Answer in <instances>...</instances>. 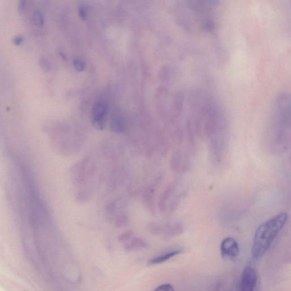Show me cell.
I'll list each match as a JSON object with an SVG mask.
<instances>
[{
    "label": "cell",
    "instance_id": "obj_7",
    "mask_svg": "<svg viewBox=\"0 0 291 291\" xmlns=\"http://www.w3.org/2000/svg\"><path fill=\"white\" fill-rule=\"evenodd\" d=\"M111 128L114 132L122 133L124 130V125L122 120L118 117H114L111 121Z\"/></svg>",
    "mask_w": 291,
    "mask_h": 291
},
{
    "label": "cell",
    "instance_id": "obj_12",
    "mask_svg": "<svg viewBox=\"0 0 291 291\" xmlns=\"http://www.w3.org/2000/svg\"><path fill=\"white\" fill-rule=\"evenodd\" d=\"M127 220L128 219L125 217V215L119 216L116 220H115V225L117 227H121L122 226H124L126 224Z\"/></svg>",
    "mask_w": 291,
    "mask_h": 291
},
{
    "label": "cell",
    "instance_id": "obj_11",
    "mask_svg": "<svg viewBox=\"0 0 291 291\" xmlns=\"http://www.w3.org/2000/svg\"><path fill=\"white\" fill-rule=\"evenodd\" d=\"M132 237H133V233L129 231V232H125L120 235L119 240L122 242L125 243L128 241V240Z\"/></svg>",
    "mask_w": 291,
    "mask_h": 291
},
{
    "label": "cell",
    "instance_id": "obj_1",
    "mask_svg": "<svg viewBox=\"0 0 291 291\" xmlns=\"http://www.w3.org/2000/svg\"><path fill=\"white\" fill-rule=\"evenodd\" d=\"M288 220V214L282 212L261 224L256 230L252 248L253 258H262L284 228Z\"/></svg>",
    "mask_w": 291,
    "mask_h": 291
},
{
    "label": "cell",
    "instance_id": "obj_5",
    "mask_svg": "<svg viewBox=\"0 0 291 291\" xmlns=\"http://www.w3.org/2000/svg\"><path fill=\"white\" fill-rule=\"evenodd\" d=\"M182 253L183 250L182 249H178L171 250L169 252L158 255L157 257L150 259L149 263L151 265L163 263L166 262V261L168 260L169 259L175 257V256L182 254Z\"/></svg>",
    "mask_w": 291,
    "mask_h": 291
},
{
    "label": "cell",
    "instance_id": "obj_2",
    "mask_svg": "<svg viewBox=\"0 0 291 291\" xmlns=\"http://www.w3.org/2000/svg\"><path fill=\"white\" fill-rule=\"evenodd\" d=\"M257 281V270L252 265H247L240 276L238 291H254Z\"/></svg>",
    "mask_w": 291,
    "mask_h": 291
},
{
    "label": "cell",
    "instance_id": "obj_13",
    "mask_svg": "<svg viewBox=\"0 0 291 291\" xmlns=\"http://www.w3.org/2000/svg\"><path fill=\"white\" fill-rule=\"evenodd\" d=\"M79 16L82 19L84 20L86 19V11L84 7L81 6L79 9Z\"/></svg>",
    "mask_w": 291,
    "mask_h": 291
},
{
    "label": "cell",
    "instance_id": "obj_9",
    "mask_svg": "<svg viewBox=\"0 0 291 291\" xmlns=\"http://www.w3.org/2000/svg\"><path fill=\"white\" fill-rule=\"evenodd\" d=\"M74 67L79 71H83L85 68V64L82 60L80 59H75L73 62Z\"/></svg>",
    "mask_w": 291,
    "mask_h": 291
},
{
    "label": "cell",
    "instance_id": "obj_4",
    "mask_svg": "<svg viewBox=\"0 0 291 291\" xmlns=\"http://www.w3.org/2000/svg\"><path fill=\"white\" fill-rule=\"evenodd\" d=\"M107 113V107L104 103L99 102L94 105L92 111V123L95 128L100 130L104 128Z\"/></svg>",
    "mask_w": 291,
    "mask_h": 291
},
{
    "label": "cell",
    "instance_id": "obj_8",
    "mask_svg": "<svg viewBox=\"0 0 291 291\" xmlns=\"http://www.w3.org/2000/svg\"><path fill=\"white\" fill-rule=\"evenodd\" d=\"M33 19L34 22L38 26H41L43 24V17L42 13L38 11L34 12Z\"/></svg>",
    "mask_w": 291,
    "mask_h": 291
},
{
    "label": "cell",
    "instance_id": "obj_10",
    "mask_svg": "<svg viewBox=\"0 0 291 291\" xmlns=\"http://www.w3.org/2000/svg\"><path fill=\"white\" fill-rule=\"evenodd\" d=\"M154 291H175L173 286L169 284H164L159 286Z\"/></svg>",
    "mask_w": 291,
    "mask_h": 291
},
{
    "label": "cell",
    "instance_id": "obj_14",
    "mask_svg": "<svg viewBox=\"0 0 291 291\" xmlns=\"http://www.w3.org/2000/svg\"><path fill=\"white\" fill-rule=\"evenodd\" d=\"M23 41V38L21 36H18L13 38V43L14 44L19 45Z\"/></svg>",
    "mask_w": 291,
    "mask_h": 291
},
{
    "label": "cell",
    "instance_id": "obj_6",
    "mask_svg": "<svg viewBox=\"0 0 291 291\" xmlns=\"http://www.w3.org/2000/svg\"><path fill=\"white\" fill-rule=\"evenodd\" d=\"M148 246L147 243L142 239L133 237L125 243V248L129 251H134L144 249Z\"/></svg>",
    "mask_w": 291,
    "mask_h": 291
},
{
    "label": "cell",
    "instance_id": "obj_3",
    "mask_svg": "<svg viewBox=\"0 0 291 291\" xmlns=\"http://www.w3.org/2000/svg\"><path fill=\"white\" fill-rule=\"evenodd\" d=\"M221 254L225 259H234L239 254V247L236 240L229 237L223 240L221 244Z\"/></svg>",
    "mask_w": 291,
    "mask_h": 291
}]
</instances>
